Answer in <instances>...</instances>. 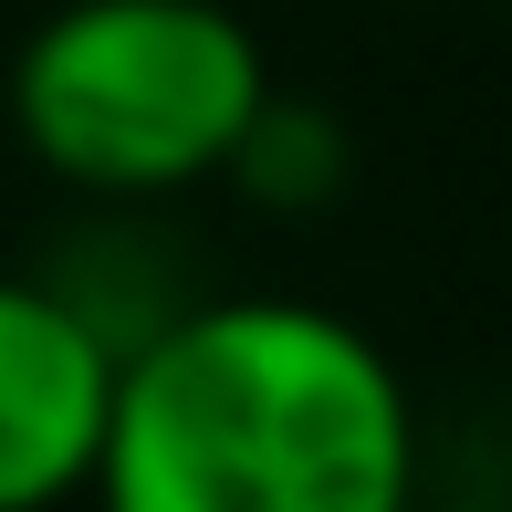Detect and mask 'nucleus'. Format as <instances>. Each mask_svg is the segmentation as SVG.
I'll return each instance as SVG.
<instances>
[{"label": "nucleus", "instance_id": "obj_1", "mask_svg": "<svg viewBox=\"0 0 512 512\" xmlns=\"http://www.w3.org/2000/svg\"><path fill=\"white\" fill-rule=\"evenodd\" d=\"M95 512H418V398L366 324L293 293L168 304L115 345Z\"/></svg>", "mask_w": 512, "mask_h": 512}, {"label": "nucleus", "instance_id": "obj_2", "mask_svg": "<svg viewBox=\"0 0 512 512\" xmlns=\"http://www.w3.org/2000/svg\"><path fill=\"white\" fill-rule=\"evenodd\" d=\"M272 63L220 0H63L11 63V126L84 199H178L230 168Z\"/></svg>", "mask_w": 512, "mask_h": 512}, {"label": "nucleus", "instance_id": "obj_3", "mask_svg": "<svg viewBox=\"0 0 512 512\" xmlns=\"http://www.w3.org/2000/svg\"><path fill=\"white\" fill-rule=\"evenodd\" d=\"M115 398V335L42 272H0V512L84 502Z\"/></svg>", "mask_w": 512, "mask_h": 512}, {"label": "nucleus", "instance_id": "obj_4", "mask_svg": "<svg viewBox=\"0 0 512 512\" xmlns=\"http://www.w3.org/2000/svg\"><path fill=\"white\" fill-rule=\"evenodd\" d=\"M345 168H356V147H345V126L324 105H293V95H262V115L241 126V147H230V189L262 199V209H324L345 189Z\"/></svg>", "mask_w": 512, "mask_h": 512}]
</instances>
